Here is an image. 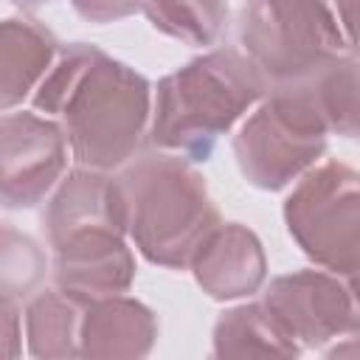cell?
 Masks as SVG:
<instances>
[{
    "instance_id": "6da1fadb",
    "label": "cell",
    "mask_w": 360,
    "mask_h": 360,
    "mask_svg": "<svg viewBox=\"0 0 360 360\" xmlns=\"http://www.w3.org/2000/svg\"><path fill=\"white\" fill-rule=\"evenodd\" d=\"M31 104L59 121L68 152L79 166L112 172L129 163L143 143L152 87L146 76L101 48L70 42L59 48Z\"/></svg>"
},
{
    "instance_id": "7a4b0ae2",
    "label": "cell",
    "mask_w": 360,
    "mask_h": 360,
    "mask_svg": "<svg viewBox=\"0 0 360 360\" xmlns=\"http://www.w3.org/2000/svg\"><path fill=\"white\" fill-rule=\"evenodd\" d=\"M267 90V82L239 48H211L158 82L146 135L160 152L208 160L219 138Z\"/></svg>"
},
{
    "instance_id": "3957f363",
    "label": "cell",
    "mask_w": 360,
    "mask_h": 360,
    "mask_svg": "<svg viewBox=\"0 0 360 360\" xmlns=\"http://www.w3.org/2000/svg\"><path fill=\"white\" fill-rule=\"evenodd\" d=\"M118 186L127 236L158 267H188L200 242L222 222L205 177L180 155L158 149L132 158V163H124Z\"/></svg>"
},
{
    "instance_id": "277c9868",
    "label": "cell",
    "mask_w": 360,
    "mask_h": 360,
    "mask_svg": "<svg viewBox=\"0 0 360 360\" xmlns=\"http://www.w3.org/2000/svg\"><path fill=\"white\" fill-rule=\"evenodd\" d=\"M239 51L267 87H284L354 53V39L340 25L332 0H245Z\"/></svg>"
},
{
    "instance_id": "5b68a950",
    "label": "cell",
    "mask_w": 360,
    "mask_h": 360,
    "mask_svg": "<svg viewBox=\"0 0 360 360\" xmlns=\"http://www.w3.org/2000/svg\"><path fill=\"white\" fill-rule=\"evenodd\" d=\"M329 127L307 82L270 87L233 135L242 177L262 191H281L326 152Z\"/></svg>"
},
{
    "instance_id": "8992f818",
    "label": "cell",
    "mask_w": 360,
    "mask_h": 360,
    "mask_svg": "<svg viewBox=\"0 0 360 360\" xmlns=\"http://www.w3.org/2000/svg\"><path fill=\"white\" fill-rule=\"evenodd\" d=\"M284 222L295 245L323 270L357 276L360 177L349 163L326 160L307 169L284 200Z\"/></svg>"
},
{
    "instance_id": "52a82bcc",
    "label": "cell",
    "mask_w": 360,
    "mask_h": 360,
    "mask_svg": "<svg viewBox=\"0 0 360 360\" xmlns=\"http://www.w3.org/2000/svg\"><path fill=\"white\" fill-rule=\"evenodd\" d=\"M262 304L278 329L301 346V352L357 335L360 326L354 281L329 270H295L276 276L267 284Z\"/></svg>"
},
{
    "instance_id": "ba28073f",
    "label": "cell",
    "mask_w": 360,
    "mask_h": 360,
    "mask_svg": "<svg viewBox=\"0 0 360 360\" xmlns=\"http://www.w3.org/2000/svg\"><path fill=\"white\" fill-rule=\"evenodd\" d=\"M68 155L59 121L37 110L0 115V205L11 211L39 205L62 180Z\"/></svg>"
},
{
    "instance_id": "9c48e42d",
    "label": "cell",
    "mask_w": 360,
    "mask_h": 360,
    "mask_svg": "<svg viewBox=\"0 0 360 360\" xmlns=\"http://www.w3.org/2000/svg\"><path fill=\"white\" fill-rule=\"evenodd\" d=\"M51 248L56 290L79 301L127 292L135 281V256L124 231L84 228L62 236Z\"/></svg>"
},
{
    "instance_id": "30bf717a",
    "label": "cell",
    "mask_w": 360,
    "mask_h": 360,
    "mask_svg": "<svg viewBox=\"0 0 360 360\" xmlns=\"http://www.w3.org/2000/svg\"><path fill=\"white\" fill-rule=\"evenodd\" d=\"M194 281L214 301H236L262 290L267 259L259 236L239 222H219L188 262Z\"/></svg>"
},
{
    "instance_id": "8fae6325",
    "label": "cell",
    "mask_w": 360,
    "mask_h": 360,
    "mask_svg": "<svg viewBox=\"0 0 360 360\" xmlns=\"http://www.w3.org/2000/svg\"><path fill=\"white\" fill-rule=\"evenodd\" d=\"M158 340L155 312L124 292L84 301L79 323V357L135 360L146 357Z\"/></svg>"
},
{
    "instance_id": "7c38bea8",
    "label": "cell",
    "mask_w": 360,
    "mask_h": 360,
    "mask_svg": "<svg viewBox=\"0 0 360 360\" xmlns=\"http://www.w3.org/2000/svg\"><path fill=\"white\" fill-rule=\"evenodd\" d=\"M48 245L84 228H115L127 233V211L118 177L98 169H73L53 186L42 214Z\"/></svg>"
},
{
    "instance_id": "4fadbf2b",
    "label": "cell",
    "mask_w": 360,
    "mask_h": 360,
    "mask_svg": "<svg viewBox=\"0 0 360 360\" xmlns=\"http://www.w3.org/2000/svg\"><path fill=\"white\" fill-rule=\"evenodd\" d=\"M59 53L56 37L31 17L0 20V112L22 104Z\"/></svg>"
},
{
    "instance_id": "5bb4252c",
    "label": "cell",
    "mask_w": 360,
    "mask_h": 360,
    "mask_svg": "<svg viewBox=\"0 0 360 360\" xmlns=\"http://www.w3.org/2000/svg\"><path fill=\"white\" fill-rule=\"evenodd\" d=\"M82 309H84V301H79L62 290L34 292L22 312L28 354L45 357V360L79 357Z\"/></svg>"
},
{
    "instance_id": "9a60e30c",
    "label": "cell",
    "mask_w": 360,
    "mask_h": 360,
    "mask_svg": "<svg viewBox=\"0 0 360 360\" xmlns=\"http://www.w3.org/2000/svg\"><path fill=\"white\" fill-rule=\"evenodd\" d=\"M214 357H298L295 346L262 301L225 309L214 323Z\"/></svg>"
},
{
    "instance_id": "2e32d148",
    "label": "cell",
    "mask_w": 360,
    "mask_h": 360,
    "mask_svg": "<svg viewBox=\"0 0 360 360\" xmlns=\"http://www.w3.org/2000/svg\"><path fill=\"white\" fill-rule=\"evenodd\" d=\"M155 31L186 45H214L228 28V0H143Z\"/></svg>"
},
{
    "instance_id": "e0dca14e",
    "label": "cell",
    "mask_w": 360,
    "mask_h": 360,
    "mask_svg": "<svg viewBox=\"0 0 360 360\" xmlns=\"http://www.w3.org/2000/svg\"><path fill=\"white\" fill-rule=\"evenodd\" d=\"M329 135H357V56L346 53L307 79Z\"/></svg>"
},
{
    "instance_id": "ac0fdd59",
    "label": "cell",
    "mask_w": 360,
    "mask_h": 360,
    "mask_svg": "<svg viewBox=\"0 0 360 360\" xmlns=\"http://www.w3.org/2000/svg\"><path fill=\"white\" fill-rule=\"evenodd\" d=\"M48 273L42 245L20 228L0 222V298L20 304L31 298Z\"/></svg>"
},
{
    "instance_id": "d6986e66",
    "label": "cell",
    "mask_w": 360,
    "mask_h": 360,
    "mask_svg": "<svg viewBox=\"0 0 360 360\" xmlns=\"http://www.w3.org/2000/svg\"><path fill=\"white\" fill-rule=\"evenodd\" d=\"M76 14L90 22H115L143 8V0H70Z\"/></svg>"
},
{
    "instance_id": "ffe728a7",
    "label": "cell",
    "mask_w": 360,
    "mask_h": 360,
    "mask_svg": "<svg viewBox=\"0 0 360 360\" xmlns=\"http://www.w3.org/2000/svg\"><path fill=\"white\" fill-rule=\"evenodd\" d=\"M22 354V321L14 301L0 298V357Z\"/></svg>"
},
{
    "instance_id": "44dd1931",
    "label": "cell",
    "mask_w": 360,
    "mask_h": 360,
    "mask_svg": "<svg viewBox=\"0 0 360 360\" xmlns=\"http://www.w3.org/2000/svg\"><path fill=\"white\" fill-rule=\"evenodd\" d=\"M14 6H20V8H37V6H45V3H51V0H11Z\"/></svg>"
}]
</instances>
